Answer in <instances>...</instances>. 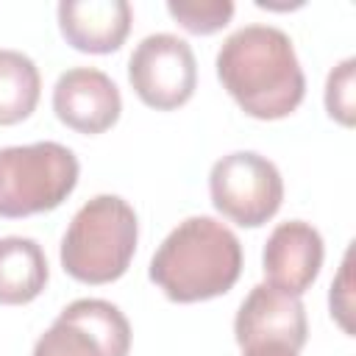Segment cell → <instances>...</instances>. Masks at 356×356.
I'll list each match as a JSON object with an SVG mask.
<instances>
[{
    "label": "cell",
    "instance_id": "cell-7",
    "mask_svg": "<svg viewBox=\"0 0 356 356\" xmlns=\"http://www.w3.org/2000/svg\"><path fill=\"white\" fill-rule=\"evenodd\" d=\"M128 81L136 97L156 111L184 106L197 86V61L189 42L175 33L145 36L128 58Z\"/></svg>",
    "mask_w": 356,
    "mask_h": 356
},
{
    "label": "cell",
    "instance_id": "cell-11",
    "mask_svg": "<svg viewBox=\"0 0 356 356\" xmlns=\"http://www.w3.org/2000/svg\"><path fill=\"white\" fill-rule=\"evenodd\" d=\"M134 11L125 0H61L58 28L81 53H114L131 33Z\"/></svg>",
    "mask_w": 356,
    "mask_h": 356
},
{
    "label": "cell",
    "instance_id": "cell-12",
    "mask_svg": "<svg viewBox=\"0 0 356 356\" xmlns=\"http://www.w3.org/2000/svg\"><path fill=\"white\" fill-rule=\"evenodd\" d=\"M47 259L36 239L31 236H3L0 239V303L22 306L42 295L47 284Z\"/></svg>",
    "mask_w": 356,
    "mask_h": 356
},
{
    "label": "cell",
    "instance_id": "cell-2",
    "mask_svg": "<svg viewBox=\"0 0 356 356\" xmlns=\"http://www.w3.org/2000/svg\"><path fill=\"white\" fill-rule=\"evenodd\" d=\"M242 273L236 234L214 217L197 214L178 222L150 259V281L172 303H197L225 295Z\"/></svg>",
    "mask_w": 356,
    "mask_h": 356
},
{
    "label": "cell",
    "instance_id": "cell-13",
    "mask_svg": "<svg viewBox=\"0 0 356 356\" xmlns=\"http://www.w3.org/2000/svg\"><path fill=\"white\" fill-rule=\"evenodd\" d=\"M42 78L31 56L0 47V125L28 120L39 103Z\"/></svg>",
    "mask_w": 356,
    "mask_h": 356
},
{
    "label": "cell",
    "instance_id": "cell-14",
    "mask_svg": "<svg viewBox=\"0 0 356 356\" xmlns=\"http://www.w3.org/2000/svg\"><path fill=\"white\" fill-rule=\"evenodd\" d=\"M167 11L184 31L209 36L231 22L234 3L231 0H170Z\"/></svg>",
    "mask_w": 356,
    "mask_h": 356
},
{
    "label": "cell",
    "instance_id": "cell-4",
    "mask_svg": "<svg viewBox=\"0 0 356 356\" xmlns=\"http://www.w3.org/2000/svg\"><path fill=\"white\" fill-rule=\"evenodd\" d=\"M78 172L75 153L58 142L0 147V217L19 220L58 209L72 195Z\"/></svg>",
    "mask_w": 356,
    "mask_h": 356
},
{
    "label": "cell",
    "instance_id": "cell-3",
    "mask_svg": "<svg viewBox=\"0 0 356 356\" xmlns=\"http://www.w3.org/2000/svg\"><path fill=\"white\" fill-rule=\"evenodd\" d=\"M139 239V220L120 195H95L61 236V267L81 284H111L125 275Z\"/></svg>",
    "mask_w": 356,
    "mask_h": 356
},
{
    "label": "cell",
    "instance_id": "cell-1",
    "mask_svg": "<svg viewBox=\"0 0 356 356\" xmlns=\"http://www.w3.org/2000/svg\"><path fill=\"white\" fill-rule=\"evenodd\" d=\"M214 67L222 89L256 120L289 117L306 95V75L295 44L275 25L234 31L220 44Z\"/></svg>",
    "mask_w": 356,
    "mask_h": 356
},
{
    "label": "cell",
    "instance_id": "cell-15",
    "mask_svg": "<svg viewBox=\"0 0 356 356\" xmlns=\"http://www.w3.org/2000/svg\"><path fill=\"white\" fill-rule=\"evenodd\" d=\"M356 58H342L325 81V111L339 125L350 128L356 122V92H353Z\"/></svg>",
    "mask_w": 356,
    "mask_h": 356
},
{
    "label": "cell",
    "instance_id": "cell-5",
    "mask_svg": "<svg viewBox=\"0 0 356 356\" xmlns=\"http://www.w3.org/2000/svg\"><path fill=\"white\" fill-rule=\"evenodd\" d=\"M214 209L242 228H259L275 217L284 200L278 167L253 150H236L214 161L209 172Z\"/></svg>",
    "mask_w": 356,
    "mask_h": 356
},
{
    "label": "cell",
    "instance_id": "cell-10",
    "mask_svg": "<svg viewBox=\"0 0 356 356\" xmlns=\"http://www.w3.org/2000/svg\"><path fill=\"white\" fill-rule=\"evenodd\" d=\"M323 236L312 222L303 220H286L273 228L267 236L264 253H261V267L270 286L289 292L300 298L314 278L320 275L323 267Z\"/></svg>",
    "mask_w": 356,
    "mask_h": 356
},
{
    "label": "cell",
    "instance_id": "cell-8",
    "mask_svg": "<svg viewBox=\"0 0 356 356\" xmlns=\"http://www.w3.org/2000/svg\"><path fill=\"white\" fill-rule=\"evenodd\" d=\"M309 323L300 298L281 292L270 284H256L242 300L234 337L242 353L253 350H289L298 353L306 345Z\"/></svg>",
    "mask_w": 356,
    "mask_h": 356
},
{
    "label": "cell",
    "instance_id": "cell-17",
    "mask_svg": "<svg viewBox=\"0 0 356 356\" xmlns=\"http://www.w3.org/2000/svg\"><path fill=\"white\" fill-rule=\"evenodd\" d=\"M245 356H298V353H289V350H253V353H245Z\"/></svg>",
    "mask_w": 356,
    "mask_h": 356
},
{
    "label": "cell",
    "instance_id": "cell-6",
    "mask_svg": "<svg viewBox=\"0 0 356 356\" xmlns=\"http://www.w3.org/2000/svg\"><path fill=\"white\" fill-rule=\"evenodd\" d=\"M131 323L108 300L78 298L36 339L33 356H128Z\"/></svg>",
    "mask_w": 356,
    "mask_h": 356
},
{
    "label": "cell",
    "instance_id": "cell-9",
    "mask_svg": "<svg viewBox=\"0 0 356 356\" xmlns=\"http://www.w3.org/2000/svg\"><path fill=\"white\" fill-rule=\"evenodd\" d=\"M53 111L67 128L97 136L120 120L122 97L103 70L72 67L61 72L53 86Z\"/></svg>",
    "mask_w": 356,
    "mask_h": 356
},
{
    "label": "cell",
    "instance_id": "cell-16",
    "mask_svg": "<svg viewBox=\"0 0 356 356\" xmlns=\"http://www.w3.org/2000/svg\"><path fill=\"white\" fill-rule=\"evenodd\" d=\"M331 317H337V323L345 328V334H353L350 325V250L345 253L342 270L337 275V281L331 284Z\"/></svg>",
    "mask_w": 356,
    "mask_h": 356
}]
</instances>
